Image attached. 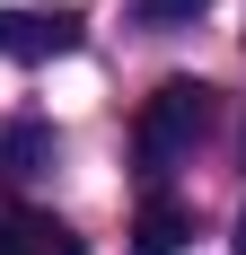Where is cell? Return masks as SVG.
I'll return each mask as SVG.
<instances>
[{
  "mask_svg": "<svg viewBox=\"0 0 246 255\" xmlns=\"http://www.w3.org/2000/svg\"><path fill=\"white\" fill-rule=\"evenodd\" d=\"M185 238H194V211L185 203H149L141 229H132V255H185Z\"/></svg>",
  "mask_w": 246,
  "mask_h": 255,
  "instance_id": "obj_5",
  "label": "cell"
},
{
  "mask_svg": "<svg viewBox=\"0 0 246 255\" xmlns=\"http://www.w3.org/2000/svg\"><path fill=\"white\" fill-rule=\"evenodd\" d=\"M202 9H211V0H141V18H149V26H194Z\"/></svg>",
  "mask_w": 246,
  "mask_h": 255,
  "instance_id": "obj_6",
  "label": "cell"
},
{
  "mask_svg": "<svg viewBox=\"0 0 246 255\" xmlns=\"http://www.w3.org/2000/svg\"><path fill=\"white\" fill-rule=\"evenodd\" d=\"M53 158H62V141H53V124H35V115L0 132V176H9V185H35Z\"/></svg>",
  "mask_w": 246,
  "mask_h": 255,
  "instance_id": "obj_3",
  "label": "cell"
},
{
  "mask_svg": "<svg viewBox=\"0 0 246 255\" xmlns=\"http://www.w3.org/2000/svg\"><path fill=\"white\" fill-rule=\"evenodd\" d=\"M238 255H246V220H238Z\"/></svg>",
  "mask_w": 246,
  "mask_h": 255,
  "instance_id": "obj_7",
  "label": "cell"
},
{
  "mask_svg": "<svg viewBox=\"0 0 246 255\" xmlns=\"http://www.w3.org/2000/svg\"><path fill=\"white\" fill-rule=\"evenodd\" d=\"M202 132H211V88H202V79H167V88L141 106V124H132V150H141L149 176H167Z\"/></svg>",
  "mask_w": 246,
  "mask_h": 255,
  "instance_id": "obj_1",
  "label": "cell"
},
{
  "mask_svg": "<svg viewBox=\"0 0 246 255\" xmlns=\"http://www.w3.org/2000/svg\"><path fill=\"white\" fill-rule=\"evenodd\" d=\"M79 44V18L71 9H0V53L9 62H53V53Z\"/></svg>",
  "mask_w": 246,
  "mask_h": 255,
  "instance_id": "obj_2",
  "label": "cell"
},
{
  "mask_svg": "<svg viewBox=\"0 0 246 255\" xmlns=\"http://www.w3.org/2000/svg\"><path fill=\"white\" fill-rule=\"evenodd\" d=\"M0 255H88L62 220H44V211H9L0 220Z\"/></svg>",
  "mask_w": 246,
  "mask_h": 255,
  "instance_id": "obj_4",
  "label": "cell"
}]
</instances>
